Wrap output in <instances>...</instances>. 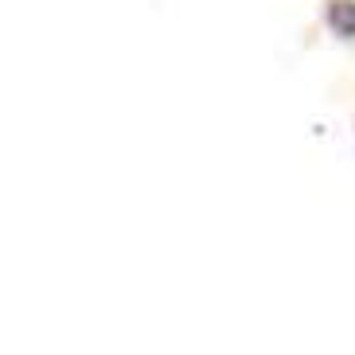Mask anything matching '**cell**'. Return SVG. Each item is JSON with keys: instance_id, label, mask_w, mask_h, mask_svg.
<instances>
[{"instance_id": "6da1fadb", "label": "cell", "mask_w": 355, "mask_h": 355, "mask_svg": "<svg viewBox=\"0 0 355 355\" xmlns=\"http://www.w3.org/2000/svg\"><path fill=\"white\" fill-rule=\"evenodd\" d=\"M324 28L336 40H355V0H324Z\"/></svg>"}]
</instances>
